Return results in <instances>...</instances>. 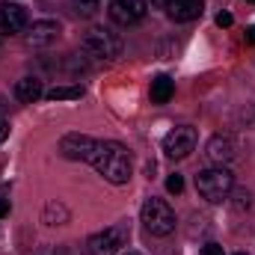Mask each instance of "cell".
<instances>
[{
  "instance_id": "obj_1",
  "label": "cell",
  "mask_w": 255,
  "mask_h": 255,
  "mask_svg": "<svg viewBox=\"0 0 255 255\" xmlns=\"http://www.w3.org/2000/svg\"><path fill=\"white\" fill-rule=\"evenodd\" d=\"M89 166L98 175H104L110 184H128L130 172H133L130 151L122 142H110V139H98V145H95V151L89 157Z\"/></svg>"
},
{
  "instance_id": "obj_2",
  "label": "cell",
  "mask_w": 255,
  "mask_h": 255,
  "mask_svg": "<svg viewBox=\"0 0 255 255\" xmlns=\"http://www.w3.org/2000/svg\"><path fill=\"white\" fill-rule=\"evenodd\" d=\"M196 190L205 202H223L229 199V193L235 190V172L226 169V166H211L205 172L196 175Z\"/></svg>"
},
{
  "instance_id": "obj_3",
  "label": "cell",
  "mask_w": 255,
  "mask_h": 255,
  "mask_svg": "<svg viewBox=\"0 0 255 255\" xmlns=\"http://www.w3.org/2000/svg\"><path fill=\"white\" fill-rule=\"evenodd\" d=\"M139 217H142V226L151 232V235H157V238H166V235H172L175 232V211L163 202V199H145L142 202V211H139Z\"/></svg>"
},
{
  "instance_id": "obj_4",
  "label": "cell",
  "mask_w": 255,
  "mask_h": 255,
  "mask_svg": "<svg viewBox=\"0 0 255 255\" xmlns=\"http://www.w3.org/2000/svg\"><path fill=\"white\" fill-rule=\"evenodd\" d=\"M83 51L89 57H98V60H113L122 54V39L104 27H92L86 36H83Z\"/></svg>"
},
{
  "instance_id": "obj_5",
  "label": "cell",
  "mask_w": 255,
  "mask_h": 255,
  "mask_svg": "<svg viewBox=\"0 0 255 255\" xmlns=\"http://www.w3.org/2000/svg\"><path fill=\"white\" fill-rule=\"evenodd\" d=\"M125 244H128V223H116V226L92 235L86 241V253L89 255H119Z\"/></svg>"
},
{
  "instance_id": "obj_6",
  "label": "cell",
  "mask_w": 255,
  "mask_h": 255,
  "mask_svg": "<svg viewBox=\"0 0 255 255\" xmlns=\"http://www.w3.org/2000/svg\"><path fill=\"white\" fill-rule=\"evenodd\" d=\"M196 142H199L196 128L181 125V128H172V130L163 136V151H166V157H172V160H184L193 148H196Z\"/></svg>"
},
{
  "instance_id": "obj_7",
  "label": "cell",
  "mask_w": 255,
  "mask_h": 255,
  "mask_svg": "<svg viewBox=\"0 0 255 255\" xmlns=\"http://www.w3.org/2000/svg\"><path fill=\"white\" fill-rule=\"evenodd\" d=\"M95 145H98L95 136H86V133H65L63 139H60V154L68 157V160H83V163H89Z\"/></svg>"
},
{
  "instance_id": "obj_8",
  "label": "cell",
  "mask_w": 255,
  "mask_h": 255,
  "mask_svg": "<svg viewBox=\"0 0 255 255\" xmlns=\"http://www.w3.org/2000/svg\"><path fill=\"white\" fill-rule=\"evenodd\" d=\"M148 12V3L145 0H113L110 3V18L119 24V27H133L145 18Z\"/></svg>"
},
{
  "instance_id": "obj_9",
  "label": "cell",
  "mask_w": 255,
  "mask_h": 255,
  "mask_svg": "<svg viewBox=\"0 0 255 255\" xmlns=\"http://www.w3.org/2000/svg\"><path fill=\"white\" fill-rule=\"evenodd\" d=\"M27 27H30L27 9H24L21 3L6 0V3L0 6V33H3V36H15V33H21V30H27Z\"/></svg>"
},
{
  "instance_id": "obj_10",
  "label": "cell",
  "mask_w": 255,
  "mask_h": 255,
  "mask_svg": "<svg viewBox=\"0 0 255 255\" xmlns=\"http://www.w3.org/2000/svg\"><path fill=\"white\" fill-rule=\"evenodd\" d=\"M60 24L57 21H33L30 27H27V45H33V48H48V45H54L57 39H60Z\"/></svg>"
},
{
  "instance_id": "obj_11",
  "label": "cell",
  "mask_w": 255,
  "mask_h": 255,
  "mask_svg": "<svg viewBox=\"0 0 255 255\" xmlns=\"http://www.w3.org/2000/svg\"><path fill=\"white\" fill-rule=\"evenodd\" d=\"M205 154H208V160H211V163L226 166V163L235 157V142H232V136H223V133L211 136V139H208V145H205Z\"/></svg>"
},
{
  "instance_id": "obj_12",
  "label": "cell",
  "mask_w": 255,
  "mask_h": 255,
  "mask_svg": "<svg viewBox=\"0 0 255 255\" xmlns=\"http://www.w3.org/2000/svg\"><path fill=\"white\" fill-rule=\"evenodd\" d=\"M166 12L172 21L184 24V21H193L202 15V0H169L166 3Z\"/></svg>"
},
{
  "instance_id": "obj_13",
  "label": "cell",
  "mask_w": 255,
  "mask_h": 255,
  "mask_svg": "<svg viewBox=\"0 0 255 255\" xmlns=\"http://www.w3.org/2000/svg\"><path fill=\"white\" fill-rule=\"evenodd\" d=\"M42 95H45V86H42L39 77H21V80L15 83V98H18L21 104H33V101H39Z\"/></svg>"
},
{
  "instance_id": "obj_14",
  "label": "cell",
  "mask_w": 255,
  "mask_h": 255,
  "mask_svg": "<svg viewBox=\"0 0 255 255\" xmlns=\"http://www.w3.org/2000/svg\"><path fill=\"white\" fill-rule=\"evenodd\" d=\"M172 95H175V80L166 77V74H157V77L151 80V101H154V104H166Z\"/></svg>"
},
{
  "instance_id": "obj_15",
  "label": "cell",
  "mask_w": 255,
  "mask_h": 255,
  "mask_svg": "<svg viewBox=\"0 0 255 255\" xmlns=\"http://www.w3.org/2000/svg\"><path fill=\"white\" fill-rule=\"evenodd\" d=\"M42 220H45V226H65V223L71 220V211L65 208L60 199H54V202H48V205H45Z\"/></svg>"
},
{
  "instance_id": "obj_16",
  "label": "cell",
  "mask_w": 255,
  "mask_h": 255,
  "mask_svg": "<svg viewBox=\"0 0 255 255\" xmlns=\"http://www.w3.org/2000/svg\"><path fill=\"white\" fill-rule=\"evenodd\" d=\"M80 95H83V86H80V83H71V86H54V89L45 92L48 101H74V98H80Z\"/></svg>"
},
{
  "instance_id": "obj_17",
  "label": "cell",
  "mask_w": 255,
  "mask_h": 255,
  "mask_svg": "<svg viewBox=\"0 0 255 255\" xmlns=\"http://www.w3.org/2000/svg\"><path fill=\"white\" fill-rule=\"evenodd\" d=\"M71 9H74L77 18H92L101 9V3L98 0H71Z\"/></svg>"
},
{
  "instance_id": "obj_18",
  "label": "cell",
  "mask_w": 255,
  "mask_h": 255,
  "mask_svg": "<svg viewBox=\"0 0 255 255\" xmlns=\"http://www.w3.org/2000/svg\"><path fill=\"white\" fill-rule=\"evenodd\" d=\"M166 190L169 193H181L184 190V175H178V172L169 175V178H166Z\"/></svg>"
},
{
  "instance_id": "obj_19",
  "label": "cell",
  "mask_w": 255,
  "mask_h": 255,
  "mask_svg": "<svg viewBox=\"0 0 255 255\" xmlns=\"http://www.w3.org/2000/svg\"><path fill=\"white\" fill-rule=\"evenodd\" d=\"M250 205H253L250 190H238V193H235V208H238V211H244V208H250Z\"/></svg>"
},
{
  "instance_id": "obj_20",
  "label": "cell",
  "mask_w": 255,
  "mask_h": 255,
  "mask_svg": "<svg viewBox=\"0 0 255 255\" xmlns=\"http://www.w3.org/2000/svg\"><path fill=\"white\" fill-rule=\"evenodd\" d=\"M202 255H226V253H223L220 244H205V247H202Z\"/></svg>"
},
{
  "instance_id": "obj_21",
  "label": "cell",
  "mask_w": 255,
  "mask_h": 255,
  "mask_svg": "<svg viewBox=\"0 0 255 255\" xmlns=\"http://www.w3.org/2000/svg\"><path fill=\"white\" fill-rule=\"evenodd\" d=\"M9 133H12V125H9L6 119H0V145H3L6 139H9Z\"/></svg>"
},
{
  "instance_id": "obj_22",
  "label": "cell",
  "mask_w": 255,
  "mask_h": 255,
  "mask_svg": "<svg viewBox=\"0 0 255 255\" xmlns=\"http://www.w3.org/2000/svg\"><path fill=\"white\" fill-rule=\"evenodd\" d=\"M232 24H235V18H232L229 12H220V15H217V27H232Z\"/></svg>"
},
{
  "instance_id": "obj_23",
  "label": "cell",
  "mask_w": 255,
  "mask_h": 255,
  "mask_svg": "<svg viewBox=\"0 0 255 255\" xmlns=\"http://www.w3.org/2000/svg\"><path fill=\"white\" fill-rule=\"evenodd\" d=\"M9 211H12L9 199H0V220H3V217H9Z\"/></svg>"
},
{
  "instance_id": "obj_24",
  "label": "cell",
  "mask_w": 255,
  "mask_h": 255,
  "mask_svg": "<svg viewBox=\"0 0 255 255\" xmlns=\"http://www.w3.org/2000/svg\"><path fill=\"white\" fill-rule=\"evenodd\" d=\"M247 42L255 45V27H247Z\"/></svg>"
},
{
  "instance_id": "obj_25",
  "label": "cell",
  "mask_w": 255,
  "mask_h": 255,
  "mask_svg": "<svg viewBox=\"0 0 255 255\" xmlns=\"http://www.w3.org/2000/svg\"><path fill=\"white\" fill-rule=\"evenodd\" d=\"M39 255H65V253H63V250H42Z\"/></svg>"
},
{
  "instance_id": "obj_26",
  "label": "cell",
  "mask_w": 255,
  "mask_h": 255,
  "mask_svg": "<svg viewBox=\"0 0 255 255\" xmlns=\"http://www.w3.org/2000/svg\"><path fill=\"white\" fill-rule=\"evenodd\" d=\"M151 3H154V6H166L169 0H151Z\"/></svg>"
},
{
  "instance_id": "obj_27",
  "label": "cell",
  "mask_w": 255,
  "mask_h": 255,
  "mask_svg": "<svg viewBox=\"0 0 255 255\" xmlns=\"http://www.w3.org/2000/svg\"><path fill=\"white\" fill-rule=\"evenodd\" d=\"M235 255H247V253H235Z\"/></svg>"
},
{
  "instance_id": "obj_28",
  "label": "cell",
  "mask_w": 255,
  "mask_h": 255,
  "mask_svg": "<svg viewBox=\"0 0 255 255\" xmlns=\"http://www.w3.org/2000/svg\"><path fill=\"white\" fill-rule=\"evenodd\" d=\"M122 255H133V253H122Z\"/></svg>"
},
{
  "instance_id": "obj_29",
  "label": "cell",
  "mask_w": 255,
  "mask_h": 255,
  "mask_svg": "<svg viewBox=\"0 0 255 255\" xmlns=\"http://www.w3.org/2000/svg\"><path fill=\"white\" fill-rule=\"evenodd\" d=\"M250 3H255V0H250Z\"/></svg>"
}]
</instances>
